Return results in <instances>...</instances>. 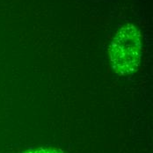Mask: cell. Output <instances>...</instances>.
<instances>
[{
    "label": "cell",
    "instance_id": "cell-1",
    "mask_svg": "<svg viewBox=\"0 0 153 153\" xmlns=\"http://www.w3.org/2000/svg\"><path fill=\"white\" fill-rule=\"evenodd\" d=\"M142 36L137 28L128 24L114 37L109 46V57L113 68L119 75L137 71L142 57Z\"/></svg>",
    "mask_w": 153,
    "mask_h": 153
},
{
    "label": "cell",
    "instance_id": "cell-2",
    "mask_svg": "<svg viewBox=\"0 0 153 153\" xmlns=\"http://www.w3.org/2000/svg\"><path fill=\"white\" fill-rule=\"evenodd\" d=\"M22 153H65L62 150L56 148H38V149H33L27 151Z\"/></svg>",
    "mask_w": 153,
    "mask_h": 153
}]
</instances>
